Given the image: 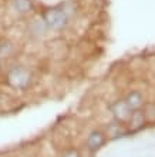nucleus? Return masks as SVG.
Listing matches in <instances>:
<instances>
[{"label": "nucleus", "instance_id": "obj_1", "mask_svg": "<svg viewBox=\"0 0 155 157\" xmlns=\"http://www.w3.org/2000/svg\"><path fill=\"white\" fill-rule=\"evenodd\" d=\"M39 16L43 19L49 33H61L64 32L71 23L74 16V2L65 0L61 3L43 9Z\"/></svg>", "mask_w": 155, "mask_h": 157}, {"label": "nucleus", "instance_id": "obj_2", "mask_svg": "<svg viewBox=\"0 0 155 157\" xmlns=\"http://www.w3.org/2000/svg\"><path fill=\"white\" fill-rule=\"evenodd\" d=\"M4 84L16 91H27L34 83V75L30 67L21 63H13L4 70Z\"/></svg>", "mask_w": 155, "mask_h": 157}, {"label": "nucleus", "instance_id": "obj_3", "mask_svg": "<svg viewBox=\"0 0 155 157\" xmlns=\"http://www.w3.org/2000/svg\"><path fill=\"white\" fill-rule=\"evenodd\" d=\"M34 0H6V10L14 19H27L37 13Z\"/></svg>", "mask_w": 155, "mask_h": 157}, {"label": "nucleus", "instance_id": "obj_4", "mask_svg": "<svg viewBox=\"0 0 155 157\" xmlns=\"http://www.w3.org/2000/svg\"><path fill=\"white\" fill-rule=\"evenodd\" d=\"M108 109H110V112L113 113L114 119L123 124H125L131 116V110L128 109V106L125 104V101H124L123 99L115 100V101L110 103L108 104Z\"/></svg>", "mask_w": 155, "mask_h": 157}, {"label": "nucleus", "instance_id": "obj_5", "mask_svg": "<svg viewBox=\"0 0 155 157\" xmlns=\"http://www.w3.org/2000/svg\"><path fill=\"white\" fill-rule=\"evenodd\" d=\"M107 143V134L102 130H93L86 140V146L90 151H98Z\"/></svg>", "mask_w": 155, "mask_h": 157}, {"label": "nucleus", "instance_id": "obj_6", "mask_svg": "<svg viewBox=\"0 0 155 157\" xmlns=\"http://www.w3.org/2000/svg\"><path fill=\"white\" fill-rule=\"evenodd\" d=\"M17 53V44L12 39L0 37V60H9L13 59Z\"/></svg>", "mask_w": 155, "mask_h": 157}, {"label": "nucleus", "instance_id": "obj_7", "mask_svg": "<svg viewBox=\"0 0 155 157\" xmlns=\"http://www.w3.org/2000/svg\"><path fill=\"white\" fill-rule=\"evenodd\" d=\"M123 100L125 101V104L128 106V109H130L131 112L141 109L142 107V104L145 103V101H144V94H142V91L141 90H131V91H128Z\"/></svg>", "mask_w": 155, "mask_h": 157}, {"label": "nucleus", "instance_id": "obj_8", "mask_svg": "<svg viewBox=\"0 0 155 157\" xmlns=\"http://www.w3.org/2000/svg\"><path fill=\"white\" fill-rule=\"evenodd\" d=\"M127 123H128V126H130V132L131 133H135V132H138V130H141V128L145 126V123H147L142 109H138V110L131 112V116H130V119H128Z\"/></svg>", "mask_w": 155, "mask_h": 157}, {"label": "nucleus", "instance_id": "obj_9", "mask_svg": "<svg viewBox=\"0 0 155 157\" xmlns=\"http://www.w3.org/2000/svg\"><path fill=\"white\" fill-rule=\"evenodd\" d=\"M124 124L120 123V121H117V120H114L113 123L108 124V127H107V137L110 136L113 137V139H117V137H123L127 134V130L123 127Z\"/></svg>", "mask_w": 155, "mask_h": 157}, {"label": "nucleus", "instance_id": "obj_10", "mask_svg": "<svg viewBox=\"0 0 155 157\" xmlns=\"http://www.w3.org/2000/svg\"><path fill=\"white\" fill-rule=\"evenodd\" d=\"M141 109H142L144 116H145V120H147V121H155V103L154 101L144 103Z\"/></svg>", "mask_w": 155, "mask_h": 157}, {"label": "nucleus", "instance_id": "obj_11", "mask_svg": "<svg viewBox=\"0 0 155 157\" xmlns=\"http://www.w3.org/2000/svg\"><path fill=\"white\" fill-rule=\"evenodd\" d=\"M60 157H81V154H80V151H78L77 149H74V147H71V149H67L64 150L61 153V156Z\"/></svg>", "mask_w": 155, "mask_h": 157}, {"label": "nucleus", "instance_id": "obj_12", "mask_svg": "<svg viewBox=\"0 0 155 157\" xmlns=\"http://www.w3.org/2000/svg\"><path fill=\"white\" fill-rule=\"evenodd\" d=\"M2 71H3V62L0 60V75H2Z\"/></svg>", "mask_w": 155, "mask_h": 157}, {"label": "nucleus", "instance_id": "obj_13", "mask_svg": "<svg viewBox=\"0 0 155 157\" xmlns=\"http://www.w3.org/2000/svg\"><path fill=\"white\" fill-rule=\"evenodd\" d=\"M71 2H74V0H71Z\"/></svg>", "mask_w": 155, "mask_h": 157}]
</instances>
